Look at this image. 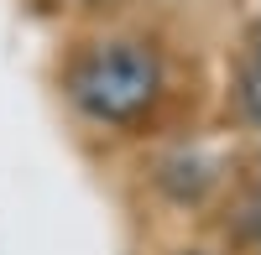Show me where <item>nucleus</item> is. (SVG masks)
Masks as SVG:
<instances>
[{
	"mask_svg": "<svg viewBox=\"0 0 261 255\" xmlns=\"http://www.w3.org/2000/svg\"><path fill=\"white\" fill-rule=\"evenodd\" d=\"M68 104L99 125V131H130L141 125L167 94L162 52L136 37H105L68 68Z\"/></svg>",
	"mask_w": 261,
	"mask_h": 255,
	"instance_id": "nucleus-1",
	"label": "nucleus"
},
{
	"mask_svg": "<svg viewBox=\"0 0 261 255\" xmlns=\"http://www.w3.org/2000/svg\"><path fill=\"white\" fill-rule=\"evenodd\" d=\"M172 255H214V250H172Z\"/></svg>",
	"mask_w": 261,
	"mask_h": 255,
	"instance_id": "nucleus-2",
	"label": "nucleus"
}]
</instances>
